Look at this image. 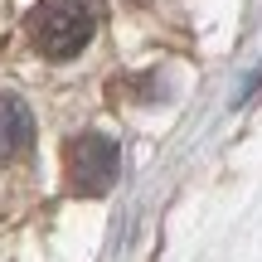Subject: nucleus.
<instances>
[{"label": "nucleus", "mask_w": 262, "mask_h": 262, "mask_svg": "<svg viewBox=\"0 0 262 262\" xmlns=\"http://www.w3.org/2000/svg\"><path fill=\"white\" fill-rule=\"evenodd\" d=\"M97 15L88 0H44L29 10V39L44 58H73L88 49Z\"/></svg>", "instance_id": "nucleus-1"}, {"label": "nucleus", "mask_w": 262, "mask_h": 262, "mask_svg": "<svg viewBox=\"0 0 262 262\" xmlns=\"http://www.w3.org/2000/svg\"><path fill=\"white\" fill-rule=\"evenodd\" d=\"M117 165H122V150L117 141L83 131V136L68 141V185L73 194H107L117 185Z\"/></svg>", "instance_id": "nucleus-2"}, {"label": "nucleus", "mask_w": 262, "mask_h": 262, "mask_svg": "<svg viewBox=\"0 0 262 262\" xmlns=\"http://www.w3.org/2000/svg\"><path fill=\"white\" fill-rule=\"evenodd\" d=\"M34 141V122H29L19 97H0V160H15Z\"/></svg>", "instance_id": "nucleus-3"}]
</instances>
